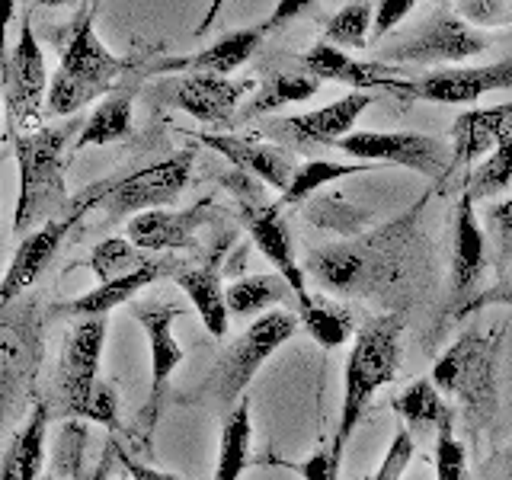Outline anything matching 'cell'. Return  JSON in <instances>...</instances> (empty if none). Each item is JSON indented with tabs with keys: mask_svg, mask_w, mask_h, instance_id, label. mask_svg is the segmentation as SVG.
<instances>
[{
	"mask_svg": "<svg viewBox=\"0 0 512 480\" xmlns=\"http://www.w3.org/2000/svg\"><path fill=\"white\" fill-rule=\"evenodd\" d=\"M183 314H186V308L170 304V301H135L132 304V317L141 324L144 336H148V349H151V384H148V397H144V407L138 413L141 448L154 445L160 413H164V404H167L170 378L186 359V349L173 336V324Z\"/></svg>",
	"mask_w": 512,
	"mask_h": 480,
	"instance_id": "cell-10",
	"label": "cell"
},
{
	"mask_svg": "<svg viewBox=\"0 0 512 480\" xmlns=\"http://www.w3.org/2000/svg\"><path fill=\"white\" fill-rule=\"evenodd\" d=\"M180 266L183 263L176 260V256H148V260H144L135 272H128V276L100 282L96 288H90V292L77 295L71 301H61L55 308L61 317H106L112 308H122V304H128L148 285L160 282L164 276H176Z\"/></svg>",
	"mask_w": 512,
	"mask_h": 480,
	"instance_id": "cell-22",
	"label": "cell"
},
{
	"mask_svg": "<svg viewBox=\"0 0 512 480\" xmlns=\"http://www.w3.org/2000/svg\"><path fill=\"white\" fill-rule=\"evenodd\" d=\"M196 141L205 144L208 151L221 154L231 167L256 176L263 186H272L279 192H285V186L292 183V173L298 170L295 157L282 144H266V141L224 135V132H199Z\"/></svg>",
	"mask_w": 512,
	"mask_h": 480,
	"instance_id": "cell-21",
	"label": "cell"
},
{
	"mask_svg": "<svg viewBox=\"0 0 512 480\" xmlns=\"http://www.w3.org/2000/svg\"><path fill=\"white\" fill-rule=\"evenodd\" d=\"M116 464H119V439L109 432V439L103 445L100 458H96L90 468L84 464V468H80L71 480H109V474H112V468H116Z\"/></svg>",
	"mask_w": 512,
	"mask_h": 480,
	"instance_id": "cell-47",
	"label": "cell"
},
{
	"mask_svg": "<svg viewBox=\"0 0 512 480\" xmlns=\"http://www.w3.org/2000/svg\"><path fill=\"white\" fill-rule=\"evenodd\" d=\"M45 356V317L36 295L0 301V439L36 400Z\"/></svg>",
	"mask_w": 512,
	"mask_h": 480,
	"instance_id": "cell-5",
	"label": "cell"
},
{
	"mask_svg": "<svg viewBox=\"0 0 512 480\" xmlns=\"http://www.w3.org/2000/svg\"><path fill=\"white\" fill-rule=\"evenodd\" d=\"M487 276V237L480 228L474 199L461 192L455 208V256H452V298H448V314L461 320L464 308L480 295V285Z\"/></svg>",
	"mask_w": 512,
	"mask_h": 480,
	"instance_id": "cell-19",
	"label": "cell"
},
{
	"mask_svg": "<svg viewBox=\"0 0 512 480\" xmlns=\"http://www.w3.org/2000/svg\"><path fill=\"white\" fill-rule=\"evenodd\" d=\"M455 13L474 29L512 26V0H458Z\"/></svg>",
	"mask_w": 512,
	"mask_h": 480,
	"instance_id": "cell-40",
	"label": "cell"
},
{
	"mask_svg": "<svg viewBox=\"0 0 512 480\" xmlns=\"http://www.w3.org/2000/svg\"><path fill=\"white\" fill-rule=\"evenodd\" d=\"M276 464L295 471L301 480H340V468L330 461V448H317L304 461H276Z\"/></svg>",
	"mask_w": 512,
	"mask_h": 480,
	"instance_id": "cell-44",
	"label": "cell"
},
{
	"mask_svg": "<svg viewBox=\"0 0 512 480\" xmlns=\"http://www.w3.org/2000/svg\"><path fill=\"white\" fill-rule=\"evenodd\" d=\"M343 154L368 160V164H397L413 173H423L426 180L448 176L452 151L439 138L420 132H349L336 141Z\"/></svg>",
	"mask_w": 512,
	"mask_h": 480,
	"instance_id": "cell-13",
	"label": "cell"
},
{
	"mask_svg": "<svg viewBox=\"0 0 512 480\" xmlns=\"http://www.w3.org/2000/svg\"><path fill=\"white\" fill-rule=\"evenodd\" d=\"M119 464L128 471V477H132V480H183V477H176L170 471H160V468H151V464H144V461H135L122 445H119Z\"/></svg>",
	"mask_w": 512,
	"mask_h": 480,
	"instance_id": "cell-48",
	"label": "cell"
},
{
	"mask_svg": "<svg viewBox=\"0 0 512 480\" xmlns=\"http://www.w3.org/2000/svg\"><path fill=\"white\" fill-rule=\"evenodd\" d=\"M218 263H221V256H215V260H208L202 266H180L173 282L186 292L189 304L202 317L205 330L212 333L215 340H224V336H228V324H231V311H228V301H224Z\"/></svg>",
	"mask_w": 512,
	"mask_h": 480,
	"instance_id": "cell-27",
	"label": "cell"
},
{
	"mask_svg": "<svg viewBox=\"0 0 512 480\" xmlns=\"http://www.w3.org/2000/svg\"><path fill=\"white\" fill-rule=\"evenodd\" d=\"M368 103H372V93L352 90L349 96H343V100H336L324 109L272 122V128H276V135L298 144V148H308V144H336L349 132H356V122L368 109Z\"/></svg>",
	"mask_w": 512,
	"mask_h": 480,
	"instance_id": "cell-23",
	"label": "cell"
},
{
	"mask_svg": "<svg viewBox=\"0 0 512 480\" xmlns=\"http://www.w3.org/2000/svg\"><path fill=\"white\" fill-rule=\"evenodd\" d=\"M301 68L317 80H336L352 90H388L400 100H407V77L397 71V64L388 61H356L349 58L340 45L314 42L308 52L301 55Z\"/></svg>",
	"mask_w": 512,
	"mask_h": 480,
	"instance_id": "cell-20",
	"label": "cell"
},
{
	"mask_svg": "<svg viewBox=\"0 0 512 480\" xmlns=\"http://www.w3.org/2000/svg\"><path fill=\"white\" fill-rule=\"evenodd\" d=\"M413 452H416V439L407 432V426H400V420H397L391 445H388V452H384L378 471L372 474V480H404L410 461H413Z\"/></svg>",
	"mask_w": 512,
	"mask_h": 480,
	"instance_id": "cell-41",
	"label": "cell"
},
{
	"mask_svg": "<svg viewBox=\"0 0 512 480\" xmlns=\"http://www.w3.org/2000/svg\"><path fill=\"white\" fill-rule=\"evenodd\" d=\"M298 311V324L311 333V340L324 349H336L343 346L352 336V314L343 304H336L324 295L308 292L301 301H295Z\"/></svg>",
	"mask_w": 512,
	"mask_h": 480,
	"instance_id": "cell-31",
	"label": "cell"
},
{
	"mask_svg": "<svg viewBox=\"0 0 512 480\" xmlns=\"http://www.w3.org/2000/svg\"><path fill=\"white\" fill-rule=\"evenodd\" d=\"M224 4H228V0H212V4H208V10H205V16H202V23L196 26V39H202L205 32H208V29H212V26L218 23V16H221Z\"/></svg>",
	"mask_w": 512,
	"mask_h": 480,
	"instance_id": "cell-50",
	"label": "cell"
},
{
	"mask_svg": "<svg viewBox=\"0 0 512 480\" xmlns=\"http://www.w3.org/2000/svg\"><path fill=\"white\" fill-rule=\"evenodd\" d=\"M48 423H52V410H48L45 397H36L26 413V423L13 432V439L7 445L4 464H0V480H39L42 477Z\"/></svg>",
	"mask_w": 512,
	"mask_h": 480,
	"instance_id": "cell-25",
	"label": "cell"
},
{
	"mask_svg": "<svg viewBox=\"0 0 512 480\" xmlns=\"http://www.w3.org/2000/svg\"><path fill=\"white\" fill-rule=\"evenodd\" d=\"M103 346H106V317H80V324L68 333V343H64L52 394L45 397L52 416H58L71 400H77L87 388L100 381Z\"/></svg>",
	"mask_w": 512,
	"mask_h": 480,
	"instance_id": "cell-15",
	"label": "cell"
},
{
	"mask_svg": "<svg viewBox=\"0 0 512 480\" xmlns=\"http://www.w3.org/2000/svg\"><path fill=\"white\" fill-rule=\"evenodd\" d=\"M128 135H132V90L112 87L84 119V128H80V135L74 141V151L100 148V144L122 141Z\"/></svg>",
	"mask_w": 512,
	"mask_h": 480,
	"instance_id": "cell-29",
	"label": "cell"
},
{
	"mask_svg": "<svg viewBox=\"0 0 512 480\" xmlns=\"http://www.w3.org/2000/svg\"><path fill=\"white\" fill-rule=\"evenodd\" d=\"M480 308H512V272H500V282H493L490 288H484L468 308H464L461 320L477 314Z\"/></svg>",
	"mask_w": 512,
	"mask_h": 480,
	"instance_id": "cell-46",
	"label": "cell"
},
{
	"mask_svg": "<svg viewBox=\"0 0 512 480\" xmlns=\"http://www.w3.org/2000/svg\"><path fill=\"white\" fill-rule=\"evenodd\" d=\"M87 215V208L71 199V212L61 215V218H52L39 224L36 231L23 234L20 247H16L13 260L4 272V279H0V301H13L26 295L32 282H36L42 272L52 266V260L58 256L61 244L68 240V234L80 224V218Z\"/></svg>",
	"mask_w": 512,
	"mask_h": 480,
	"instance_id": "cell-16",
	"label": "cell"
},
{
	"mask_svg": "<svg viewBox=\"0 0 512 480\" xmlns=\"http://www.w3.org/2000/svg\"><path fill=\"white\" fill-rule=\"evenodd\" d=\"M256 90V80H231L221 74H180L154 87V100L189 112L196 122L228 128L237 119L240 100Z\"/></svg>",
	"mask_w": 512,
	"mask_h": 480,
	"instance_id": "cell-14",
	"label": "cell"
},
{
	"mask_svg": "<svg viewBox=\"0 0 512 480\" xmlns=\"http://www.w3.org/2000/svg\"><path fill=\"white\" fill-rule=\"evenodd\" d=\"M39 7H74L77 0H36Z\"/></svg>",
	"mask_w": 512,
	"mask_h": 480,
	"instance_id": "cell-52",
	"label": "cell"
},
{
	"mask_svg": "<svg viewBox=\"0 0 512 480\" xmlns=\"http://www.w3.org/2000/svg\"><path fill=\"white\" fill-rule=\"evenodd\" d=\"M39 480H58V477H55V474H42Z\"/></svg>",
	"mask_w": 512,
	"mask_h": 480,
	"instance_id": "cell-53",
	"label": "cell"
},
{
	"mask_svg": "<svg viewBox=\"0 0 512 480\" xmlns=\"http://www.w3.org/2000/svg\"><path fill=\"white\" fill-rule=\"evenodd\" d=\"M96 4H100V0H90V7H96Z\"/></svg>",
	"mask_w": 512,
	"mask_h": 480,
	"instance_id": "cell-54",
	"label": "cell"
},
{
	"mask_svg": "<svg viewBox=\"0 0 512 480\" xmlns=\"http://www.w3.org/2000/svg\"><path fill=\"white\" fill-rule=\"evenodd\" d=\"M317 7V0H276V7H272V13L266 16L263 23H256L260 26L263 36H269V32H279L285 29L288 23H295L301 20L304 13H311Z\"/></svg>",
	"mask_w": 512,
	"mask_h": 480,
	"instance_id": "cell-45",
	"label": "cell"
},
{
	"mask_svg": "<svg viewBox=\"0 0 512 480\" xmlns=\"http://www.w3.org/2000/svg\"><path fill=\"white\" fill-rule=\"evenodd\" d=\"M436 480H468V452L455 436V426L436 432Z\"/></svg>",
	"mask_w": 512,
	"mask_h": 480,
	"instance_id": "cell-39",
	"label": "cell"
},
{
	"mask_svg": "<svg viewBox=\"0 0 512 480\" xmlns=\"http://www.w3.org/2000/svg\"><path fill=\"white\" fill-rule=\"evenodd\" d=\"M490 480H512V445L503 452L500 458V477H490Z\"/></svg>",
	"mask_w": 512,
	"mask_h": 480,
	"instance_id": "cell-51",
	"label": "cell"
},
{
	"mask_svg": "<svg viewBox=\"0 0 512 480\" xmlns=\"http://www.w3.org/2000/svg\"><path fill=\"white\" fill-rule=\"evenodd\" d=\"M490 48L480 29L468 26L455 10L439 7L436 13L416 26L407 39H400L384 52L388 64H426V68H455L474 55H484Z\"/></svg>",
	"mask_w": 512,
	"mask_h": 480,
	"instance_id": "cell-11",
	"label": "cell"
},
{
	"mask_svg": "<svg viewBox=\"0 0 512 480\" xmlns=\"http://www.w3.org/2000/svg\"><path fill=\"white\" fill-rule=\"evenodd\" d=\"M317 90H320V80L311 77L308 71H276L272 77L263 80L256 96L237 116V122L260 119V116H266V112L288 106V103H304V100H311Z\"/></svg>",
	"mask_w": 512,
	"mask_h": 480,
	"instance_id": "cell-33",
	"label": "cell"
},
{
	"mask_svg": "<svg viewBox=\"0 0 512 480\" xmlns=\"http://www.w3.org/2000/svg\"><path fill=\"white\" fill-rule=\"evenodd\" d=\"M0 80H4L7 116L13 132H23V128L36 125L48 93V74H45L42 45L36 39V32H32V10L23 13L20 36H16L7 58L0 61Z\"/></svg>",
	"mask_w": 512,
	"mask_h": 480,
	"instance_id": "cell-12",
	"label": "cell"
},
{
	"mask_svg": "<svg viewBox=\"0 0 512 480\" xmlns=\"http://www.w3.org/2000/svg\"><path fill=\"white\" fill-rule=\"evenodd\" d=\"M215 215V199L202 196L186 208H148L128 218V240L148 253L199 250L196 231L205 228Z\"/></svg>",
	"mask_w": 512,
	"mask_h": 480,
	"instance_id": "cell-17",
	"label": "cell"
},
{
	"mask_svg": "<svg viewBox=\"0 0 512 480\" xmlns=\"http://www.w3.org/2000/svg\"><path fill=\"white\" fill-rule=\"evenodd\" d=\"M391 407L397 413V420H404L413 439L426 436V432H432V439H436V432L442 426H455V410L445 404V394L436 388L432 378H416L413 384H407L394 397Z\"/></svg>",
	"mask_w": 512,
	"mask_h": 480,
	"instance_id": "cell-28",
	"label": "cell"
},
{
	"mask_svg": "<svg viewBox=\"0 0 512 480\" xmlns=\"http://www.w3.org/2000/svg\"><path fill=\"white\" fill-rule=\"evenodd\" d=\"M426 199L429 196L416 202L407 215L394 218L388 228L368 234L356 240V244L311 250L304 269L324 288L343 295H372L381 285H394L397 272L404 269V253L410 247L416 218H420Z\"/></svg>",
	"mask_w": 512,
	"mask_h": 480,
	"instance_id": "cell-3",
	"label": "cell"
},
{
	"mask_svg": "<svg viewBox=\"0 0 512 480\" xmlns=\"http://www.w3.org/2000/svg\"><path fill=\"white\" fill-rule=\"evenodd\" d=\"M400 333H404V317L378 314L368 317L356 333V340H352L343 375L340 420H336V432L330 442V461L336 468H343L346 445L365 420V413L372 410L378 388L391 384L400 372Z\"/></svg>",
	"mask_w": 512,
	"mask_h": 480,
	"instance_id": "cell-4",
	"label": "cell"
},
{
	"mask_svg": "<svg viewBox=\"0 0 512 480\" xmlns=\"http://www.w3.org/2000/svg\"><path fill=\"white\" fill-rule=\"evenodd\" d=\"M148 250H138L128 237H106L100 240L90 256L84 260V269H90L100 282H112V279H122L128 272H135L148 256Z\"/></svg>",
	"mask_w": 512,
	"mask_h": 480,
	"instance_id": "cell-36",
	"label": "cell"
},
{
	"mask_svg": "<svg viewBox=\"0 0 512 480\" xmlns=\"http://www.w3.org/2000/svg\"><path fill=\"white\" fill-rule=\"evenodd\" d=\"M250 442H253V416H250V397H240L237 404L224 413L221 423V445H218V464L212 480H240L250 464Z\"/></svg>",
	"mask_w": 512,
	"mask_h": 480,
	"instance_id": "cell-30",
	"label": "cell"
},
{
	"mask_svg": "<svg viewBox=\"0 0 512 480\" xmlns=\"http://www.w3.org/2000/svg\"><path fill=\"white\" fill-rule=\"evenodd\" d=\"M224 301H228L231 317H260L272 304H295V292L279 272L269 276H244L224 288Z\"/></svg>",
	"mask_w": 512,
	"mask_h": 480,
	"instance_id": "cell-32",
	"label": "cell"
},
{
	"mask_svg": "<svg viewBox=\"0 0 512 480\" xmlns=\"http://www.w3.org/2000/svg\"><path fill=\"white\" fill-rule=\"evenodd\" d=\"M298 333V314L292 311H266L237 336V340L221 352V359L212 365V372L196 391L180 394V404L189 407H212L218 413H228L256 372L276 356V352Z\"/></svg>",
	"mask_w": 512,
	"mask_h": 480,
	"instance_id": "cell-6",
	"label": "cell"
},
{
	"mask_svg": "<svg viewBox=\"0 0 512 480\" xmlns=\"http://www.w3.org/2000/svg\"><path fill=\"white\" fill-rule=\"evenodd\" d=\"M487 224L496 244V266H500V272H506L512 263V199L493 205L487 212Z\"/></svg>",
	"mask_w": 512,
	"mask_h": 480,
	"instance_id": "cell-42",
	"label": "cell"
},
{
	"mask_svg": "<svg viewBox=\"0 0 512 480\" xmlns=\"http://www.w3.org/2000/svg\"><path fill=\"white\" fill-rule=\"evenodd\" d=\"M416 4H420V0H378L375 20H372V42L391 36V32L407 20Z\"/></svg>",
	"mask_w": 512,
	"mask_h": 480,
	"instance_id": "cell-43",
	"label": "cell"
},
{
	"mask_svg": "<svg viewBox=\"0 0 512 480\" xmlns=\"http://www.w3.org/2000/svg\"><path fill=\"white\" fill-rule=\"evenodd\" d=\"M84 119L71 116L64 125H39L36 132H13V157L20 167V196L13 212V234H29L39 224L71 212L68 164Z\"/></svg>",
	"mask_w": 512,
	"mask_h": 480,
	"instance_id": "cell-1",
	"label": "cell"
},
{
	"mask_svg": "<svg viewBox=\"0 0 512 480\" xmlns=\"http://www.w3.org/2000/svg\"><path fill=\"white\" fill-rule=\"evenodd\" d=\"M0 160H4V154H0Z\"/></svg>",
	"mask_w": 512,
	"mask_h": 480,
	"instance_id": "cell-55",
	"label": "cell"
},
{
	"mask_svg": "<svg viewBox=\"0 0 512 480\" xmlns=\"http://www.w3.org/2000/svg\"><path fill=\"white\" fill-rule=\"evenodd\" d=\"M61 420H84V423H96V426H106L112 436H119V391L116 384L109 381H96L93 388H87L77 400H71L68 407H64Z\"/></svg>",
	"mask_w": 512,
	"mask_h": 480,
	"instance_id": "cell-35",
	"label": "cell"
},
{
	"mask_svg": "<svg viewBox=\"0 0 512 480\" xmlns=\"http://www.w3.org/2000/svg\"><path fill=\"white\" fill-rule=\"evenodd\" d=\"M16 13V0H0V61L7 58V26Z\"/></svg>",
	"mask_w": 512,
	"mask_h": 480,
	"instance_id": "cell-49",
	"label": "cell"
},
{
	"mask_svg": "<svg viewBox=\"0 0 512 480\" xmlns=\"http://www.w3.org/2000/svg\"><path fill=\"white\" fill-rule=\"evenodd\" d=\"M509 183H512V135L496 144V148L464 176V192L477 202V199H490L496 192H503Z\"/></svg>",
	"mask_w": 512,
	"mask_h": 480,
	"instance_id": "cell-37",
	"label": "cell"
},
{
	"mask_svg": "<svg viewBox=\"0 0 512 480\" xmlns=\"http://www.w3.org/2000/svg\"><path fill=\"white\" fill-rule=\"evenodd\" d=\"M493 90H512V55L480 68H439L423 77H407V100L426 103H474Z\"/></svg>",
	"mask_w": 512,
	"mask_h": 480,
	"instance_id": "cell-18",
	"label": "cell"
},
{
	"mask_svg": "<svg viewBox=\"0 0 512 480\" xmlns=\"http://www.w3.org/2000/svg\"><path fill=\"white\" fill-rule=\"evenodd\" d=\"M221 186H228L234 192L237 208H240V221H244L253 247L266 256V260L272 263V269H276L288 285H292L295 301H301L311 288H308V282H304V266L295 256V244H292V234H288L282 205L269 202L263 196L260 180L244 173V170H237V167H231L221 176Z\"/></svg>",
	"mask_w": 512,
	"mask_h": 480,
	"instance_id": "cell-9",
	"label": "cell"
},
{
	"mask_svg": "<svg viewBox=\"0 0 512 480\" xmlns=\"http://www.w3.org/2000/svg\"><path fill=\"white\" fill-rule=\"evenodd\" d=\"M509 135H512V103L461 112L452 125V160H448V173L474 164L480 154H490Z\"/></svg>",
	"mask_w": 512,
	"mask_h": 480,
	"instance_id": "cell-24",
	"label": "cell"
},
{
	"mask_svg": "<svg viewBox=\"0 0 512 480\" xmlns=\"http://www.w3.org/2000/svg\"><path fill=\"white\" fill-rule=\"evenodd\" d=\"M192 164H196V151H173L170 157L157 160V164L138 167L116 180H100L90 183L74 202L90 208H103L106 221H119L125 215L148 212V208H160L180 199V192L189 186Z\"/></svg>",
	"mask_w": 512,
	"mask_h": 480,
	"instance_id": "cell-8",
	"label": "cell"
},
{
	"mask_svg": "<svg viewBox=\"0 0 512 480\" xmlns=\"http://www.w3.org/2000/svg\"><path fill=\"white\" fill-rule=\"evenodd\" d=\"M372 20H375V4L352 0L340 13L330 16V23L324 26V42L340 48H365L368 32H372Z\"/></svg>",
	"mask_w": 512,
	"mask_h": 480,
	"instance_id": "cell-38",
	"label": "cell"
},
{
	"mask_svg": "<svg viewBox=\"0 0 512 480\" xmlns=\"http://www.w3.org/2000/svg\"><path fill=\"white\" fill-rule=\"evenodd\" d=\"M378 164H368V160H359V164H336V160H308V164H301L295 173H292V183L285 186L279 205L288 208V205H301L308 196H314L317 189H324L336 180H346V176H356V173H365Z\"/></svg>",
	"mask_w": 512,
	"mask_h": 480,
	"instance_id": "cell-34",
	"label": "cell"
},
{
	"mask_svg": "<svg viewBox=\"0 0 512 480\" xmlns=\"http://www.w3.org/2000/svg\"><path fill=\"white\" fill-rule=\"evenodd\" d=\"M96 7H87L74 23L71 39L64 42L58 71L48 77L45 109L58 119H71L80 109L103 96L128 74L132 61L112 55L93 29Z\"/></svg>",
	"mask_w": 512,
	"mask_h": 480,
	"instance_id": "cell-7",
	"label": "cell"
},
{
	"mask_svg": "<svg viewBox=\"0 0 512 480\" xmlns=\"http://www.w3.org/2000/svg\"><path fill=\"white\" fill-rule=\"evenodd\" d=\"M263 42V32L260 26H250V29H237L221 36L218 42H212L208 48H202L199 55L192 58H170V61H160L157 64V74H170V71H180V74H221L228 77L231 71H237L240 64H247L250 55L260 48Z\"/></svg>",
	"mask_w": 512,
	"mask_h": 480,
	"instance_id": "cell-26",
	"label": "cell"
},
{
	"mask_svg": "<svg viewBox=\"0 0 512 480\" xmlns=\"http://www.w3.org/2000/svg\"><path fill=\"white\" fill-rule=\"evenodd\" d=\"M506 327L480 330L477 324L464 330L458 340L448 346L432 365V381L436 388L458 400L464 413V429L477 439L487 432L500 410V352L506 340Z\"/></svg>",
	"mask_w": 512,
	"mask_h": 480,
	"instance_id": "cell-2",
	"label": "cell"
}]
</instances>
